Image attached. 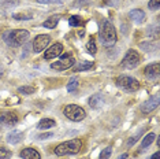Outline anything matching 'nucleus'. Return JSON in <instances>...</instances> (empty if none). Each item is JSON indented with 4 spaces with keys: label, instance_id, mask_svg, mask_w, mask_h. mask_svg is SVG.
Wrapping results in <instances>:
<instances>
[{
    "label": "nucleus",
    "instance_id": "22",
    "mask_svg": "<svg viewBox=\"0 0 160 159\" xmlns=\"http://www.w3.org/2000/svg\"><path fill=\"white\" fill-rule=\"evenodd\" d=\"M12 18L17 21H30L33 15L32 14H26V13H21V14H12Z\"/></svg>",
    "mask_w": 160,
    "mask_h": 159
},
{
    "label": "nucleus",
    "instance_id": "2",
    "mask_svg": "<svg viewBox=\"0 0 160 159\" xmlns=\"http://www.w3.org/2000/svg\"><path fill=\"white\" fill-rule=\"evenodd\" d=\"M99 38L104 47H112L116 43V30L110 21H103L99 32Z\"/></svg>",
    "mask_w": 160,
    "mask_h": 159
},
{
    "label": "nucleus",
    "instance_id": "28",
    "mask_svg": "<svg viewBox=\"0 0 160 159\" xmlns=\"http://www.w3.org/2000/svg\"><path fill=\"white\" fill-rule=\"evenodd\" d=\"M148 7H149V10H152V11L159 10L160 8V0H151V2L148 3Z\"/></svg>",
    "mask_w": 160,
    "mask_h": 159
},
{
    "label": "nucleus",
    "instance_id": "13",
    "mask_svg": "<svg viewBox=\"0 0 160 159\" xmlns=\"http://www.w3.org/2000/svg\"><path fill=\"white\" fill-rule=\"evenodd\" d=\"M104 102H105L104 95L103 93H100V92L94 93V95H92L89 97V106L92 108H100L104 104Z\"/></svg>",
    "mask_w": 160,
    "mask_h": 159
},
{
    "label": "nucleus",
    "instance_id": "15",
    "mask_svg": "<svg viewBox=\"0 0 160 159\" xmlns=\"http://www.w3.org/2000/svg\"><path fill=\"white\" fill-rule=\"evenodd\" d=\"M129 17L132 18L136 23H142L145 21V13L142 11V10H140V8L132 10V11L129 13Z\"/></svg>",
    "mask_w": 160,
    "mask_h": 159
},
{
    "label": "nucleus",
    "instance_id": "14",
    "mask_svg": "<svg viewBox=\"0 0 160 159\" xmlns=\"http://www.w3.org/2000/svg\"><path fill=\"white\" fill-rule=\"evenodd\" d=\"M21 158L22 159H41V155L34 148H23L21 151Z\"/></svg>",
    "mask_w": 160,
    "mask_h": 159
},
{
    "label": "nucleus",
    "instance_id": "29",
    "mask_svg": "<svg viewBox=\"0 0 160 159\" xmlns=\"http://www.w3.org/2000/svg\"><path fill=\"white\" fill-rule=\"evenodd\" d=\"M40 4H62L63 0H36Z\"/></svg>",
    "mask_w": 160,
    "mask_h": 159
},
{
    "label": "nucleus",
    "instance_id": "20",
    "mask_svg": "<svg viewBox=\"0 0 160 159\" xmlns=\"http://www.w3.org/2000/svg\"><path fill=\"white\" fill-rule=\"evenodd\" d=\"M56 124H55V121L53 119H51V118H44V119H41V121L38 122V125H37V128L38 129H49V128H53Z\"/></svg>",
    "mask_w": 160,
    "mask_h": 159
},
{
    "label": "nucleus",
    "instance_id": "9",
    "mask_svg": "<svg viewBox=\"0 0 160 159\" xmlns=\"http://www.w3.org/2000/svg\"><path fill=\"white\" fill-rule=\"evenodd\" d=\"M18 122V117L14 111H2L0 113V126L8 128V126H15Z\"/></svg>",
    "mask_w": 160,
    "mask_h": 159
},
{
    "label": "nucleus",
    "instance_id": "26",
    "mask_svg": "<svg viewBox=\"0 0 160 159\" xmlns=\"http://www.w3.org/2000/svg\"><path fill=\"white\" fill-rule=\"evenodd\" d=\"M141 48H142L144 51H147V52L155 51V49H156V44H153V43H142V44H141Z\"/></svg>",
    "mask_w": 160,
    "mask_h": 159
},
{
    "label": "nucleus",
    "instance_id": "6",
    "mask_svg": "<svg viewBox=\"0 0 160 159\" xmlns=\"http://www.w3.org/2000/svg\"><path fill=\"white\" fill-rule=\"evenodd\" d=\"M141 63V56L136 49H129L126 52L125 58L122 59L121 62V67L122 69H134L137 67L138 64Z\"/></svg>",
    "mask_w": 160,
    "mask_h": 159
},
{
    "label": "nucleus",
    "instance_id": "5",
    "mask_svg": "<svg viewBox=\"0 0 160 159\" xmlns=\"http://www.w3.org/2000/svg\"><path fill=\"white\" fill-rule=\"evenodd\" d=\"M116 85L126 92H134L140 89V82L134 77H129V75H119L116 78Z\"/></svg>",
    "mask_w": 160,
    "mask_h": 159
},
{
    "label": "nucleus",
    "instance_id": "12",
    "mask_svg": "<svg viewBox=\"0 0 160 159\" xmlns=\"http://www.w3.org/2000/svg\"><path fill=\"white\" fill-rule=\"evenodd\" d=\"M62 52H63V45H62L60 43H56V44H53L52 47H48V48L45 49L44 59L49 60V59H52V58L62 55Z\"/></svg>",
    "mask_w": 160,
    "mask_h": 159
},
{
    "label": "nucleus",
    "instance_id": "18",
    "mask_svg": "<svg viewBox=\"0 0 160 159\" xmlns=\"http://www.w3.org/2000/svg\"><path fill=\"white\" fill-rule=\"evenodd\" d=\"M94 67V63L93 62H79L77 63L75 66H72V70L74 71H86V70H92Z\"/></svg>",
    "mask_w": 160,
    "mask_h": 159
},
{
    "label": "nucleus",
    "instance_id": "25",
    "mask_svg": "<svg viewBox=\"0 0 160 159\" xmlns=\"http://www.w3.org/2000/svg\"><path fill=\"white\" fill-rule=\"evenodd\" d=\"M68 25H70V26H79V25H82V19L79 17L74 15L68 19Z\"/></svg>",
    "mask_w": 160,
    "mask_h": 159
},
{
    "label": "nucleus",
    "instance_id": "1",
    "mask_svg": "<svg viewBox=\"0 0 160 159\" xmlns=\"http://www.w3.org/2000/svg\"><path fill=\"white\" fill-rule=\"evenodd\" d=\"M29 38V32L25 29H12L3 34V40L8 47L18 48V47L23 45Z\"/></svg>",
    "mask_w": 160,
    "mask_h": 159
},
{
    "label": "nucleus",
    "instance_id": "3",
    "mask_svg": "<svg viewBox=\"0 0 160 159\" xmlns=\"http://www.w3.org/2000/svg\"><path fill=\"white\" fill-rule=\"evenodd\" d=\"M82 148V141L79 139H72L59 144L55 148V154L58 156H66V155H77Z\"/></svg>",
    "mask_w": 160,
    "mask_h": 159
},
{
    "label": "nucleus",
    "instance_id": "31",
    "mask_svg": "<svg viewBox=\"0 0 160 159\" xmlns=\"http://www.w3.org/2000/svg\"><path fill=\"white\" fill-rule=\"evenodd\" d=\"M140 136H141V133H137V135H136V136H133V137H132V139H129V140H127V147H132V146H133V144H134V143H136V141H137V140H138V139H140Z\"/></svg>",
    "mask_w": 160,
    "mask_h": 159
},
{
    "label": "nucleus",
    "instance_id": "21",
    "mask_svg": "<svg viewBox=\"0 0 160 159\" xmlns=\"http://www.w3.org/2000/svg\"><path fill=\"white\" fill-rule=\"evenodd\" d=\"M86 51H88L90 55H96L97 47H96V41H94L93 38H90L89 41H88V44H86Z\"/></svg>",
    "mask_w": 160,
    "mask_h": 159
},
{
    "label": "nucleus",
    "instance_id": "7",
    "mask_svg": "<svg viewBox=\"0 0 160 159\" xmlns=\"http://www.w3.org/2000/svg\"><path fill=\"white\" fill-rule=\"evenodd\" d=\"M49 43H51V37L48 34H38V36H36L34 40H33V43H32V45H33V51L37 52V54L45 51L47 47L49 45Z\"/></svg>",
    "mask_w": 160,
    "mask_h": 159
},
{
    "label": "nucleus",
    "instance_id": "23",
    "mask_svg": "<svg viewBox=\"0 0 160 159\" xmlns=\"http://www.w3.org/2000/svg\"><path fill=\"white\" fill-rule=\"evenodd\" d=\"M77 88H78V78L72 77L70 81H68V84H67V91L68 92H74Z\"/></svg>",
    "mask_w": 160,
    "mask_h": 159
},
{
    "label": "nucleus",
    "instance_id": "11",
    "mask_svg": "<svg viewBox=\"0 0 160 159\" xmlns=\"http://www.w3.org/2000/svg\"><path fill=\"white\" fill-rule=\"evenodd\" d=\"M144 74L148 80H159V77H160V64L158 62L148 64V66L145 67Z\"/></svg>",
    "mask_w": 160,
    "mask_h": 159
},
{
    "label": "nucleus",
    "instance_id": "27",
    "mask_svg": "<svg viewBox=\"0 0 160 159\" xmlns=\"http://www.w3.org/2000/svg\"><path fill=\"white\" fill-rule=\"evenodd\" d=\"M111 152H112V148L111 147H107V148H104L103 151L100 152V159H108L111 156Z\"/></svg>",
    "mask_w": 160,
    "mask_h": 159
},
{
    "label": "nucleus",
    "instance_id": "10",
    "mask_svg": "<svg viewBox=\"0 0 160 159\" xmlns=\"http://www.w3.org/2000/svg\"><path fill=\"white\" fill-rule=\"evenodd\" d=\"M158 106H159V95H155L153 97H151L149 100H147V102H144L141 104L140 110L142 111L144 114H149V113H152L155 108H158Z\"/></svg>",
    "mask_w": 160,
    "mask_h": 159
},
{
    "label": "nucleus",
    "instance_id": "16",
    "mask_svg": "<svg viewBox=\"0 0 160 159\" xmlns=\"http://www.w3.org/2000/svg\"><path fill=\"white\" fill-rule=\"evenodd\" d=\"M59 19H60V14H55V15L49 17L47 21H44V22H42V26L47 28V29H53L58 25V22H59Z\"/></svg>",
    "mask_w": 160,
    "mask_h": 159
},
{
    "label": "nucleus",
    "instance_id": "24",
    "mask_svg": "<svg viewBox=\"0 0 160 159\" xmlns=\"http://www.w3.org/2000/svg\"><path fill=\"white\" fill-rule=\"evenodd\" d=\"M18 92L22 93V95H32V93L34 92V88L33 86H19Z\"/></svg>",
    "mask_w": 160,
    "mask_h": 159
},
{
    "label": "nucleus",
    "instance_id": "17",
    "mask_svg": "<svg viewBox=\"0 0 160 159\" xmlns=\"http://www.w3.org/2000/svg\"><path fill=\"white\" fill-rule=\"evenodd\" d=\"M22 132H19V131H14L11 133H8L7 135V141H8L10 144H18L22 140Z\"/></svg>",
    "mask_w": 160,
    "mask_h": 159
},
{
    "label": "nucleus",
    "instance_id": "32",
    "mask_svg": "<svg viewBox=\"0 0 160 159\" xmlns=\"http://www.w3.org/2000/svg\"><path fill=\"white\" fill-rule=\"evenodd\" d=\"M53 135L52 133H44V135H40L37 136V140H45V139H51Z\"/></svg>",
    "mask_w": 160,
    "mask_h": 159
},
{
    "label": "nucleus",
    "instance_id": "34",
    "mask_svg": "<svg viewBox=\"0 0 160 159\" xmlns=\"http://www.w3.org/2000/svg\"><path fill=\"white\" fill-rule=\"evenodd\" d=\"M127 156H129V155L125 152V154H122V155H121V158H119V159H127Z\"/></svg>",
    "mask_w": 160,
    "mask_h": 159
},
{
    "label": "nucleus",
    "instance_id": "19",
    "mask_svg": "<svg viewBox=\"0 0 160 159\" xmlns=\"http://www.w3.org/2000/svg\"><path fill=\"white\" fill-rule=\"evenodd\" d=\"M155 137H156V135L155 133H148V135H145V137H144V140H142V143H141V150H147V148L151 146L152 143H153V140H155Z\"/></svg>",
    "mask_w": 160,
    "mask_h": 159
},
{
    "label": "nucleus",
    "instance_id": "8",
    "mask_svg": "<svg viewBox=\"0 0 160 159\" xmlns=\"http://www.w3.org/2000/svg\"><path fill=\"white\" fill-rule=\"evenodd\" d=\"M72 66H74V58L71 56V54H66L63 56V59L53 62L51 64V69H53L56 71H63V70H67V69H71Z\"/></svg>",
    "mask_w": 160,
    "mask_h": 159
},
{
    "label": "nucleus",
    "instance_id": "35",
    "mask_svg": "<svg viewBox=\"0 0 160 159\" xmlns=\"http://www.w3.org/2000/svg\"><path fill=\"white\" fill-rule=\"evenodd\" d=\"M0 77H2V73H0Z\"/></svg>",
    "mask_w": 160,
    "mask_h": 159
},
{
    "label": "nucleus",
    "instance_id": "33",
    "mask_svg": "<svg viewBox=\"0 0 160 159\" xmlns=\"http://www.w3.org/2000/svg\"><path fill=\"white\" fill-rule=\"evenodd\" d=\"M151 159H160V154H159V152H155V154L151 156Z\"/></svg>",
    "mask_w": 160,
    "mask_h": 159
},
{
    "label": "nucleus",
    "instance_id": "4",
    "mask_svg": "<svg viewBox=\"0 0 160 159\" xmlns=\"http://www.w3.org/2000/svg\"><path fill=\"white\" fill-rule=\"evenodd\" d=\"M64 115L70 119V121H74V122H79L82 119H85L86 117V113L82 107L77 106V104H67L63 110Z\"/></svg>",
    "mask_w": 160,
    "mask_h": 159
},
{
    "label": "nucleus",
    "instance_id": "30",
    "mask_svg": "<svg viewBox=\"0 0 160 159\" xmlns=\"http://www.w3.org/2000/svg\"><path fill=\"white\" fill-rule=\"evenodd\" d=\"M11 156V151L6 150V148H2L0 147V159H7Z\"/></svg>",
    "mask_w": 160,
    "mask_h": 159
}]
</instances>
